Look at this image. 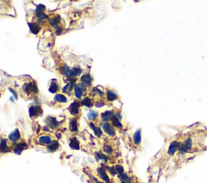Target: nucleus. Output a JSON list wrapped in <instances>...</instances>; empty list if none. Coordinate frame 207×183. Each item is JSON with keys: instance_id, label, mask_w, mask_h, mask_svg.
I'll return each mask as SVG.
<instances>
[{"instance_id": "8", "label": "nucleus", "mask_w": 207, "mask_h": 183, "mask_svg": "<svg viewBox=\"0 0 207 183\" xmlns=\"http://www.w3.org/2000/svg\"><path fill=\"white\" fill-rule=\"evenodd\" d=\"M81 103L78 101H74L70 104L69 107V111L72 115H77L79 113V108H80Z\"/></svg>"}, {"instance_id": "23", "label": "nucleus", "mask_w": 207, "mask_h": 183, "mask_svg": "<svg viewBox=\"0 0 207 183\" xmlns=\"http://www.w3.org/2000/svg\"><path fill=\"white\" fill-rule=\"evenodd\" d=\"M69 128H70V130L72 132H78L79 131V125H78V122L76 119H72L70 121Z\"/></svg>"}, {"instance_id": "9", "label": "nucleus", "mask_w": 207, "mask_h": 183, "mask_svg": "<svg viewBox=\"0 0 207 183\" xmlns=\"http://www.w3.org/2000/svg\"><path fill=\"white\" fill-rule=\"evenodd\" d=\"M37 140H38V143L41 145H46V146L52 144V142L53 141L52 136H50L49 135L41 136H39Z\"/></svg>"}, {"instance_id": "20", "label": "nucleus", "mask_w": 207, "mask_h": 183, "mask_svg": "<svg viewBox=\"0 0 207 183\" xmlns=\"http://www.w3.org/2000/svg\"><path fill=\"white\" fill-rule=\"evenodd\" d=\"M69 145H70V149H74V150H79V149H80V143H79V140L76 137L71 138Z\"/></svg>"}, {"instance_id": "7", "label": "nucleus", "mask_w": 207, "mask_h": 183, "mask_svg": "<svg viewBox=\"0 0 207 183\" xmlns=\"http://www.w3.org/2000/svg\"><path fill=\"white\" fill-rule=\"evenodd\" d=\"M45 121H46L47 127H49V128H55L59 126V122L57 120L56 118L53 117V116H47Z\"/></svg>"}, {"instance_id": "27", "label": "nucleus", "mask_w": 207, "mask_h": 183, "mask_svg": "<svg viewBox=\"0 0 207 183\" xmlns=\"http://www.w3.org/2000/svg\"><path fill=\"white\" fill-rule=\"evenodd\" d=\"M81 104H82L83 106H84V107L91 108V107H93L94 103H93V101H92V99H91V98H90L87 97V98H84V99L82 100V102H81Z\"/></svg>"}, {"instance_id": "22", "label": "nucleus", "mask_w": 207, "mask_h": 183, "mask_svg": "<svg viewBox=\"0 0 207 183\" xmlns=\"http://www.w3.org/2000/svg\"><path fill=\"white\" fill-rule=\"evenodd\" d=\"M54 101L60 103H67L68 100L67 96L64 95L63 94H56L54 96Z\"/></svg>"}, {"instance_id": "36", "label": "nucleus", "mask_w": 207, "mask_h": 183, "mask_svg": "<svg viewBox=\"0 0 207 183\" xmlns=\"http://www.w3.org/2000/svg\"><path fill=\"white\" fill-rule=\"evenodd\" d=\"M9 90H10V91H11V93H12V94L14 95L15 98H18V94H17V92H16L15 90H13V89H11V88H9Z\"/></svg>"}, {"instance_id": "16", "label": "nucleus", "mask_w": 207, "mask_h": 183, "mask_svg": "<svg viewBox=\"0 0 207 183\" xmlns=\"http://www.w3.org/2000/svg\"><path fill=\"white\" fill-rule=\"evenodd\" d=\"M100 116L104 123H105V122H109L110 120H112V118L115 116V113L113 111H107L105 112H103Z\"/></svg>"}, {"instance_id": "21", "label": "nucleus", "mask_w": 207, "mask_h": 183, "mask_svg": "<svg viewBox=\"0 0 207 183\" xmlns=\"http://www.w3.org/2000/svg\"><path fill=\"white\" fill-rule=\"evenodd\" d=\"M58 148H59V143H58V140H53V141L52 142V144H50V145H48V146H46V149H47V150H48L49 152H56L57 150L58 149Z\"/></svg>"}, {"instance_id": "30", "label": "nucleus", "mask_w": 207, "mask_h": 183, "mask_svg": "<svg viewBox=\"0 0 207 183\" xmlns=\"http://www.w3.org/2000/svg\"><path fill=\"white\" fill-rule=\"evenodd\" d=\"M104 152L106 155H112V153H113V148L110 145L105 144V145H104Z\"/></svg>"}, {"instance_id": "1", "label": "nucleus", "mask_w": 207, "mask_h": 183, "mask_svg": "<svg viewBox=\"0 0 207 183\" xmlns=\"http://www.w3.org/2000/svg\"><path fill=\"white\" fill-rule=\"evenodd\" d=\"M102 130L109 136H116V129L109 122H105L102 124Z\"/></svg>"}, {"instance_id": "3", "label": "nucleus", "mask_w": 207, "mask_h": 183, "mask_svg": "<svg viewBox=\"0 0 207 183\" xmlns=\"http://www.w3.org/2000/svg\"><path fill=\"white\" fill-rule=\"evenodd\" d=\"M23 89L26 93H33L36 94L38 92V89H37V86L36 83L35 82H32L25 83V85L23 86Z\"/></svg>"}, {"instance_id": "13", "label": "nucleus", "mask_w": 207, "mask_h": 183, "mask_svg": "<svg viewBox=\"0 0 207 183\" xmlns=\"http://www.w3.org/2000/svg\"><path fill=\"white\" fill-rule=\"evenodd\" d=\"M62 72L64 75L67 76L69 79H70V78H75L72 69H70L69 66H67V64H64L63 66L62 67Z\"/></svg>"}, {"instance_id": "32", "label": "nucleus", "mask_w": 207, "mask_h": 183, "mask_svg": "<svg viewBox=\"0 0 207 183\" xmlns=\"http://www.w3.org/2000/svg\"><path fill=\"white\" fill-rule=\"evenodd\" d=\"M72 70H73V73H74V76L75 77L79 76L81 74V73H82V71H83L79 66H74V68L72 69Z\"/></svg>"}, {"instance_id": "33", "label": "nucleus", "mask_w": 207, "mask_h": 183, "mask_svg": "<svg viewBox=\"0 0 207 183\" xmlns=\"http://www.w3.org/2000/svg\"><path fill=\"white\" fill-rule=\"evenodd\" d=\"M106 170L109 172L110 174H111V176L112 177H115L116 175V169H115V168H113V167H109V166H107L105 168Z\"/></svg>"}, {"instance_id": "6", "label": "nucleus", "mask_w": 207, "mask_h": 183, "mask_svg": "<svg viewBox=\"0 0 207 183\" xmlns=\"http://www.w3.org/2000/svg\"><path fill=\"white\" fill-rule=\"evenodd\" d=\"M42 113V109L40 106H32L28 109V114L31 118L37 117Z\"/></svg>"}, {"instance_id": "38", "label": "nucleus", "mask_w": 207, "mask_h": 183, "mask_svg": "<svg viewBox=\"0 0 207 183\" xmlns=\"http://www.w3.org/2000/svg\"><path fill=\"white\" fill-rule=\"evenodd\" d=\"M121 183H123V182H121Z\"/></svg>"}, {"instance_id": "14", "label": "nucleus", "mask_w": 207, "mask_h": 183, "mask_svg": "<svg viewBox=\"0 0 207 183\" xmlns=\"http://www.w3.org/2000/svg\"><path fill=\"white\" fill-rule=\"evenodd\" d=\"M80 82L83 83L87 87H90L91 85V82H92V77L91 76L90 73H85L81 76Z\"/></svg>"}, {"instance_id": "34", "label": "nucleus", "mask_w": 207, "mask_h": 183, "mask_svg": "<svg viewBox=\"0 0 207 183\" xmlns=\"http://www.w3.org/2000/svg\"><path fill=\"white\" fill-rule=\"evenodd\" d=\"M115 169H116V172L119 175H121V174H122V173H125V169H124V168H123L122 166H121V165H116L115 167Z\"/></svg>"}, {"instance_id": "17", "label": "nucleus", "mask_w": 207, "mask_h": 183, "mask_svg": "<svg viewBox=\"0 0 207 183\" xmlns=\"http://www.w3.org/2000/svg\"><path fill=\"white\" fill-rule=\"evenodd\" d=\"M106 98L109 102H113L118 98V94L112 90H108L106 92Z\"/></svg>"}, {"instance_id": "2", "label": "nucleus", "mask_w": 207, "mask_h": 183, "mask_svg": "<svg viewBox=\"0 0 207 183\" xmlns=\"http://www.w3.org/2000/svg\"><path fill=\"white\" fill-rule=\"evenodd\" d=\"M74 95L78 99H81L83 97V94L87 90V87L84 85L83 83H79L76 84V86L74 87Z\"/></svg>"}, {"instance_id": "28", "label": "nucleus", "mask_w": 207, "mask_h": 183, "mask_svg": "<svg viewBox=\"0 0 207 183\" xmlns=\"http://www.w3.org/2000/svg\"><path fill=\"white\" fill-rule=\"evenodd\" d=\"M111 121H112V125L114 128H118V129H122L123 127H124L122 124H121V120H119L116 116H114V117L112 118Z\"/></svg>"}, {"instance_id": "37", "label": "nucleus", "mask_w": 207, "mask_h": 183, "mask_svg": "<svg viewBox=\"0 0 207 183\" xmlns=\"http://www.w3.org/2000/svg\"><path fill=\"white\" fill-rule=\"evenodd\" d=\"M55 31H56V34L57 35H60L61 33H62V29L61 28H57Z\"/></svg>"}, {"instance_id": "11", "label": "nucleus", "mask_w": 207, "mask_h": 183, "mask_svg": "<svg viewBox=\"0 0 207 183\" xmlns=\"http://www.w3.org/2000/svg\"><path fill=\"white\" fill-rule=\"evenodd\" d=\"M15 145L14 149H13V152L15 154H21V152L25 149H27V147H28V145H27V144L25 141L18 142V143L15 144Z\"/></svg>"}, {"instance_id": "31", "label": "nucleus", "mask_w": 207, "mask_h": 183, "mask_svg": "<svg viewBox=\"0 0 207 183\" xmlns=\"http://www.w3.org/2000/svg\"><path fill=\"white\" fill-rule=\"evenodd\" d=\"M87 115H88V118L89 119H91V120H95V119H96L98 118L99 114H98V112H97L96 111L91 110V111L88 112Z\"/></svg>"}, {"instance_id": "25", "label": "nucleus", "mask_w": 207, "mask_h": 183, "mask_svg": "<svg viewBox=\"0 0 207 183\" xmlns=\"http://www.w3.org/2000/svg\"><path fill=\"white\" fill-rule=\"evenodd\" d=\"M60 20H61V18H60L59 15H57V16H53V18L49 19V24L51 26H53V28L56 29L57 28H58V24L60 23Z\"/></svg>"}, {"instance_id": "15", "label": "nucleus", "mask_w": 207, "mask_h": 183, "mask_svg": "<svg viewBox=\"0 0 207 183\" xmlns=\"http://www.w3.org/2000/svg\"><path fill=\"white\" fill-rule=\"evenodd\" d=\"M89 126H90V128L92 129V131H93V132H94V134H95L96 137L100 138L102 136H103V130H102L101 128L96 126V125H95L94 123H92V122L89 123Z\"/></svg>"}, {"instance_id": "18", "label": "nucleus", "mask_w": 207, "mask_h": 183, "mask_svg": "<svg viewBox=\"0 0 207 183\" xmlns=\"http://www.w3.org/2000/svg\"><path fill=\"white\" fill-rule=\"evenodd\" d=\"M133 144L136 146H139L142 142V134H141V129H138L135 131V133L133 136Z\"/></svg>"}, {"instance_id": "10", "label": "nucleus", "mask_w": 207, "mask_h": 183, "mask_svg": "<svg viewBox=\"0 0 207 183\" xmlns=\"http://www.w3.org/2000/svg\"><path fill=\"white\" fill-rule=\"evenodd\" d=\"M76 82V78H70V82H68L67 85L62 88V91L63 93L66 94H70L71 90H73L74 89V87Z\"/></svg>"}, {"instance_id": "35", "label": "nucleus", "mask_w": 207, "mask_h": 183, "mask_svg": "<svg viewBox=\"0 0 207 183\" xmlns=\"http://www.w3.org/2000/svg\"><path fill=\"white\" fill-rule=\"evenodd\" d=\"M105 105V103L104 102V101H97L96 103H95V106L96 107H98V108H100V107H104Z\"/></svg>"}, {"instance_id": "5", "label": "nucleus", "mask_w": 207, "mask_h": 183, "mask_svg": "<svg viewBox=\"0 0 207 183\" xmlns=\"http://www.w3.org/2000/svg\"><path fill=\"white\" fill-rule=\"evenodd\" d=\"M97 173L100 177V178L104 181L105 183H111V179L109 177V174L106 172V169L102 168V167H99L97 169Z\"/></svg>"}, {"instance_id": "19", "label": "nucleus", "mask_w": 207, "mask_h": 183, "mask_svg": "<svg viewBox=\"0 0 207 183\" xmlns=\"http://www.w3.org/2000/svg\"><path fill=\"white\" fill-rule=\"evenodd\" d=\"M28 27L30 28V31L32 34L37 35L41 31V27L37 23H28Z\"/></svg>"}, {"instance_id": "24", "label": "nucleus", "mask_w": 207, "mask_h": 183, "mask_svg": "<svg viewBox=\"0 0 207 183\" xmlns=\"http://www.w3.org/2000/svg\"><path fill=\"white\" fill-rule=\"evenodd\" d=\"M95 158H96V160H98V161H104L105 163H107L108 161H109V157L107 156L106 154L103 153V152H96L95 153Z\"/></svg>"}, {"instance_id": "29", "label": "nucleus", "mask_w": 207, "mask_h": 183, "mask_svg": "<svg viewBox=\"0 0 207 183\" xmlns=\"http://www.w3.org/2000/svg\"><path fill=\"white\" fill-rule=\"evenodd\" d=\"M45 10H46V7L42 4H39L35 10V15H36V17L38 18L41 15L45 13Z\"/></svg>"}, {"instance_id": "12", "label": "nucleus", "mask_w": 207, "mask_h": 183, "mask_svg": "<svg viewBox=\"0 0 207 183\" xmlns=\"http://www.w3.org/2000/svg\"><path fill=\"white\" fill-rule=\"evenodd\" d=\"M11 151V147L8 145L7 139H1L0 140V152L7 153Z\"/></svg>"}, {"instance_id": "26", "label": "nucleus", "mask_w": 207, "mask_h": 183, "mask_svg": "<svg viewBox=\"0 0 207 183\" xmlns=\"http://www.w3.org/2000/svg\"><path fill=\"white\" fill-rule=\"evenodd\" d=\"M59 86H58V84L56 81L55 82H51L49 87V92H51V93L53 94H56L59 90Z\"/></svg>"}, {"instance_id": "4", "label": "nucleus", "mask_w": 207, "mask_h": 183, "mask_svg": "<svg viewBox=\"0 0 207 183\" xmlns=\"http://www.w3.org/2000/svg\"><path fill=\"white\" fill-rule=\"evenodd\" d=\"M21 139V135L20 132L19 131V129L16 128L14 131H11V133L8 136V140L12 143V144H16L20 141V140Z\"/></svg>"}]
</instances>
